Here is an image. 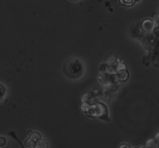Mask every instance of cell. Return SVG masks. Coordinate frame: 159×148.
I'll return each instance as SVG.
<instances>
[{
	"mask_svg": "<svg viewBox=\"0 0 159 148\" xmlns=\"http://www.w3.org/2000/svg\"><path fill=\"white\" fill-rule=\"evenodd\" d=\"M64 71L68 77L71 78H78L83 73V65L77 58H70L64 65Z\"/></svg>",
	"mask_w": 159,
	"mask_h": 148,
	"instance_id": "2",
	"label": "cell"
},
{
	"mask_svg": "<svg viewBox=\"0 0 159 148\" xmlns=\"http://www.w3.org/2000/svg\"><path fill=\"white\" fill-rule=\"evenodd\" d=\"M71 2H77V1H79V0H71Z\"/></svg>",
	"mask_w": 159,
	"mask_h": 148,
	"instance_id": "5",
	"label": "cell"
},
{
	"mask_svg": "<svg viewBox=\"0 0 159 148\" xmlns=\"http://www.w3.org/2000/svg\"><path fill=\"white\" fill-rule=\"evenodd\" d=\"M82 110L89 117L99 118V119H107V120L109 119L107 108L102 103L92 104V105L84 104L82 105Z\"/></svg>",
	"mask_w": 159,
	"mask_h": 148,
	"instance_id": "1",
	"label": "cell"
},
{
	"mask_svg": "<svg viewBox=\"0 0 159 148\" xmlns=\"http://www.w3.org/2000/svg\"><path fill=\"white\" fill-rule=\"evenodd\" d=\"M155 140H156V141H158V142H159V133H157V135H156V136H155Z\"/></svg>",
	"mask_w": 159,
	"mask_h": 148,
	"instance_id": "4",
	"label": "cell"
},
{
	"mask_svg": "<svg viewBox=\"0 0 159 148\" xmlns=\"http://www.w3.org/2000/svg\"><path fill=\"white\" fill-rule=\"evenodd\" d=\"M135 1L136 0H120V3L124 6H131L134 4Z\"/></svg>",
	"mask_w": 159,
	"mask_h": 148,
	"instance_id": "3",
	"label": "cell"
}]
</instances>
